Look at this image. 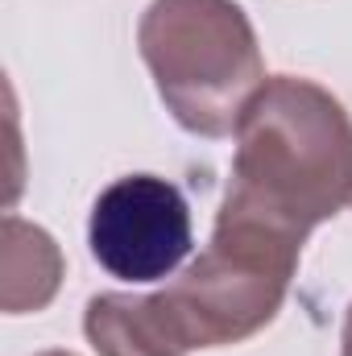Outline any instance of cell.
Wrapping results in <instances>:
<instances>
[{"instance_id":"obj_1","label":"cell","mask_w":352,"mask_h":356,"mask_svg":"<svg viewBox=\"0 0 352 356\" xmlns=\"http://www.w3.org/2000/svg\"><path fill=\"white\" fill-rule=\"evenodd\" d=\"M352 203V116L328 88L273 75L237 124L224 211L307 241Z\"/></svg>"},{"instance_id":"obj_2","label":"cell","mask_w":352,"mask_h":356,"mask_svg":"<svg viewBox=\"0 0 352 356\" xmlns=\"http://www.w3.org/2000/svg\"><path fill=\"white\" fill-rule=\"evenodd\" d=\"M137 50L166 112L195 137L237 133L265 83L257 29L237 0H154Z\"/></svg>"},{"instance_id":"obj_3","label":"cell","mask_w":352,"mask_h":356,"mask_svg":"<svg viewBox=\"0 0 352 356\" xmlns=\"http://www.w3.org/2000/svg\"><path fill=\"white\" fill-rule=\"evenodd\" d=\"M303 245L290 232L220 207L211 245L158 290L182 344L224 348L269 327L290 294Z\"/></svg>"},{"instance_id":"obj_4","label":"cell","mask_w":352,"mask_h":356,"mask_svg":"<svg viewBox=\"0 0 352 356\" xmlns=\"http://www.w3.org/2000/svg\"><path fill=\"white\" fill-rule=\"evenodd\" d=\"M191 207L175 182L125 175L91 203L88 245L99 269L120 282H162L191 253Z\"/></svg>"},{"instance_id":"obj_5","label":"cell","mask_w":352,"mask_h":356,"mask_svg":"<svg viewBox=\"0 0 352 356\" xmlns=\"http://www.w3.org/2000/svg\"><path fill=\"white\" fill-rule=\"evenodd\" d=\"M83 332L99 356H186L162 294H95L83 311Z\"/></svg>"},{"instance_id":"obj_6","label":"cell","mask_w":352,"mask_h":356,"mask_svg":"<svg viewBox=\"0 0 352 356\" xmlns=\"http://www.w3.org/2000/svg\"><path fill=\"white\" fill-rule=\"evenodd\" d=\"M63 249L54 236L21 216H4L0 236V307L4 315H38L63 286Z\"/></svg>"},{"instance_id":"obj_7","label":"cell","mask_w":352,"mask_h":356,"mask_svg":"<svg viewBox=\"0 0 352 356\" xmlns=\"http://www.w3.org/2000/svg\"><path fill=\"white\" fill-rule=\"evenodd\" d=\"M340 356H352V307L344 315V332H340Z\"/></svg>"},{"instance_id":"obj_8","label":"cell","mask_w":352,"mask_h":356,"mask_svg":"<svg viewBox=\"0 0 352 356\" xmlns=\"http://www.w3.org/2000/svg\"><path fill=\"white\" fill-rule=\"evenodd\" d=\"M38 356H75V353H63V348H54V353H38Z\"/></svg>"}]
</instances>
